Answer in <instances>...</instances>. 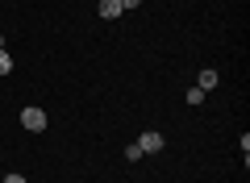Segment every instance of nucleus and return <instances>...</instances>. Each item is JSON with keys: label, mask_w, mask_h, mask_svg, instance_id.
Wrapping results in <instances>:
<instances>
[{"label": "nucleus", "mask_w": 250, "mask_h": 183, "mask_svg": "<svg viewBox=\"0 0 250 183\" xmlns=\"http://www.w3.org/2000/svg\"><path fill=\"white\" fill-rule=\"evenodd\" d=\"M4 183H25V175H17V171H9V175H4Z\"/></svg>", "instance_id": "423d86ee"}, {"label": "nucleus", "mask_w": 250, "mask_h": 183, "mask_svg": "<svg viewBox=\"0 0 250 183\" xmlns=\"http://www.w3.org/2000/svg\"><path fill=\"white\" fill-rule=\"evenodd\" d=\"M0 50H4V34H0Z\"/></svg>", "instance_id": "6e6552de"}, {"label": "nucleus", "mask_w": 250, "mask_h": 183, "mask_svg": "<svg viewBox=\"0 0 250 183\" xmlns=\"http://www.w3.org/2000/svg\"><path fill=\"white\" fill-rule=\"evenodd\" d=\"M13 71V59H9V50H0V75H9Z\"/></svg>", "instance_id": "39448f33"}, {"label": "nucleus", "mask_w": 250, "mask_h": 183, "mask_svg": "<svg viewBox=\"0 0 250 183\" xmlns=\"http://www.w3.org/2000/svg\"><path fill=\"white\" fill-rule=\"evenodd\" d=\"M121 0H100V17H104V21H113V17H121Z\"/></svg>", "instance_id": "7ed1b4c3"}, {"label": "nucleus", "mask_w": 250, "mask_h": 183, "mask_svg": "<svg viewBox=\"0 0 250 183\" xmlns=\"http://www.w3.org/2000/svg\"><path fill=\"white\" fill-rule=\"evenodd\" d=\"M196 87H205V92H208V87H217V71H200V83Z\"/></svg>", "instance_id": "20e7f679"}, {"label": "nucleus", "mask_w": 250, "mask_h": 183, "mask_svg": "<svg viewBox=\"0 0 250 183\" xmlns=\"http://www.w3.org/2000/svg\"><path fill=\"white\" fill-rule=\"evenodd\" d=\"M138 150H142V154H159V150H163V133L159 129H146L142 138H138Z\"/></svg>", "instance_id": "f03ea898"}, {"label": "nucleus", "mask_w": 250, "mask_h": 183, "mask_svg": "<svg viewBox=\"0 0 250 183\" xmlns=\"http://www.w3.org/2000/svg\"><path fill=\"white\" fill-rule=\"evenodd\" d=\"M138 4H142V0H121V9H138Z\"/></svg>", "instance_id": "0eeeda50"}, {"label": "nucleus", "mask_w": 250, "mask_h": 183, "mask_svg": "<svg viewBox=\"0 0 250 183\" xmlns=\"http://www.w3.org/2000/svg\"><path fill=\"white\" fill-rule=\"evenodd\" d=\"M21 125H25L29 133H42L46 129V113L42 108H21Z\"/></svg>", "instance_id": "f257e3e1"}]
</instances>
